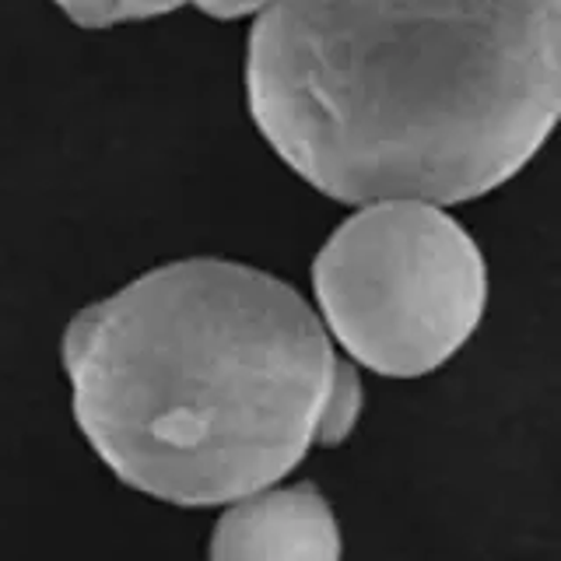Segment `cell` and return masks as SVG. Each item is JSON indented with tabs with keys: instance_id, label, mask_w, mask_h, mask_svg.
Segmentation results:
<instances>
[{
	"instance_id": "3",
	"label": "cell",
	"mask_w": 561,
	"mask_h": 561,
	"mask_svg": "<svg viewBox=\"0 0 561 561\" xmlns=\"http://www.w3.org/2000/svg\"><path fill=\"white\" fill-rule=\"evenodd\" d=\"M323 330L379 376H425L460 351L488 302L478 242L443 207L379 201L351 215L312 263Z\"/></svg>"
},
{
	"instance_id": "2",
	"label": "cell",
	"mask_w": 561,
	"mask_h": 561,
	"mask_svg": "<svg viewBox=\"0 0 561 561\" xmlns=\"http://www.w3.org/2000/svg\"><path fill=\"white\" fill-rule=\"evenodd\" d=\"M64 368L102 463L172 505L260 495L365 408L306 298L228 260L169 263L81 309Z\"/></svg>"
},
{
	"instance_id": "5",
	"label": "cell",
	"mask_w": 561,
	"mask_h": 561,
	"mask_svg": "<svg viewBox=\"0 0 561 561\" xmlns=\"http://www.w3.org/2000/svg\"><path fill=\"white\" fill-rule=\"evenodd\" d=\"M81 28H113L123 22H148L180 11L190 0H53Z\"/></svg>"
},
{
	"instance_id": "1",
	"label": "cell",
	"mask_w": 561,
	"mask_h": 561,
	"mask_svg": "<svg viewBox=\"0 0 561 561\" xmlns=\"http://www.w3.org/2000/svg\"><path fill=\"white\" fill-rule=\"evenodd\" d=\"M256 130L341 204H463L561 110V0H271L245 49Z\"/></svg>"
},
{
	"instance_id": "6",
	"label": "cell",
	"mask_w": 561,
	"mask_h": 561,
	"mask_svg": "<svg viewBox=\"0 0 561 561\" xmlns=\"http://www.w3.org/2000/svg\"><path fill=\"white\" fill-rule=\"evenodd\" d=\"M204 14L221 18V22H232V18H245V14H260L271 0H193Z\"/></svg>"
},
{
	"instance_id": "4",
	"label": "cell",
	"mask_w": 561,
	"mask_h": 561,
	"mask_svg": "<svg viewBox=\"0 0 561 561\" xmlns=\"http://www.w3.org/2000/svg\"><path fill=\"white\" fill-rule=\"evenodd\" d=\"M210 561H341V530L316 484L263 491L218 519Z\"/></svg>"
}]
</instances>
